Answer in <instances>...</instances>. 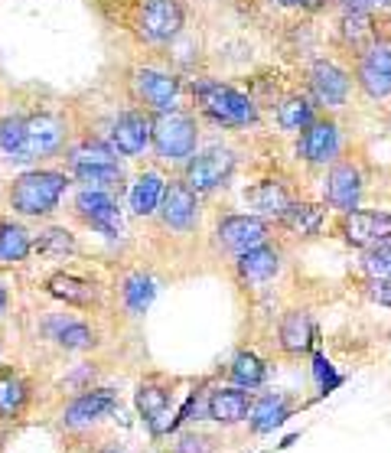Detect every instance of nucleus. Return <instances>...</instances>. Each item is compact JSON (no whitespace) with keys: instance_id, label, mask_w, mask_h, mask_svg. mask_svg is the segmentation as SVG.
I'll list each match as a JSON object with an SVG mask.
<instances>
[{"instance_id":"1","label":"nucleus","mask_w":391,"mask_h":453,"mask_svg":"<svg viewBox=\"0 0 391 453\" xmlns=\"http://www.w3.org/2000/svg\"><path fill=\"white\" fill-rule=\"evenodd\" d=\"M193 102L199 114H206L209 121L222 127H255L261 121V108L251 95L216 79H199L193 85Z\"/></svg>"},{"instance_id":"2","label":"nucleus","mask_w":391,"mask_h":453,"mask_svg":"<svg viewBox=\"0 0 391 453\" xmlns=\"http://www.w3.org/2000/svg\"><path fill=\"white\" fill-rule=\"evenodd\" d=\"M65 186H69V173L62 170H27L11 183L7 203L20 216H50L59 206Z\"/></svg>"},{"instance_id":"3","label":"nucleus","mask_w":391,"mask_h":453,"mask_svg":"<svg viewBox=\"0 0 391 453\" xmlns=\"http://www.w3.org/2000/svg\"><path fill=\"white\" fill-rule=\"evenodd\" d=\"M127 27L134 30L141 42L164 46L176 40L186 27V4L183 0H131Z\"/></svg>"},{"instance_id":"4","label":"nucleus","mask_w":391,"mask_h":453,"mask_svg":"<svg viewBox=\"0 0 391 453\" xmlns=\"http://www.w3.org/2000/svg\"><path fill=\"white\" fill-rule=\"evenodd\" d=\"M352 79L369 102H388L391 98V36L379 33L369 46H362L352 56Z\"/></svg>"},{"instance_id":"5","label":"nucleus","mask_w":391,"mask_h":453,"mask_svg":"<svg viewBox=\"0 0 391 453\" xmlns=\"http://www.w3.org/2000/svg\"><path fill=\"white\" fill-rule=\"evenodd\" d=\"M199 144V124L189 111H164L154 114V141L150 147L166 164H186Z\"/></svg>"},{"instance_id":"6","label":"nucleus","mask_w":391,"mask_h":453,"mask_svg":"<svg viewBox=\"0 0 391 453\" xmlns=\"http://www.w3.org/2000/svg\"><path fill=\"white\" fill-rule=\"evenodd\" d=\"M127 85H131V98H134L137 108H144L150 114L176 111L180 98H183L180 75L160 73V69H134Z\"/></svg>"},{"instance_id":"7","label":"nucleus","mask_w":391,"mask_h":453,"mask_svg":"<svg viewBox=\"0 0 391 453\" xmlns=\"http://www.w3.org/2000/svg\"><path fill=\"white\" fill-rule=\"evenodd\" d=\"M235 166H238V157L232 147L212 144V147L196 150V154L186 160L183 180L203 196V193H212L218 186H226L228 180H232V173H235Z\"/></svg>"},{"instance_id":"8","label":"nucleus","mask_w":391,"mask_h":453,"mask_svg":"<svg viewBox=\"0 0 391 453\" xmlns=\"http://www.w3.org/2000/svg\"><path fill=\"white\" fill-rule=\"evenodd\" d=\"M297 157L310 166H333L342 157V127L336 118L319 114L297 137Z\"/></svg>"},{"instance_id":"9","label":"nucleus","mask_w":391,"mask_h":453,"mask_svg":"<svg viewBox=\"0 0 391 453\" xmlns=\"http://www.w3.org/2000/svg\"><path fill=\"white\" fill-rule=\"evenodd\" d=\"M336 232L349 248H375L381 242H391V212L385 209H349V212H340V222H336Z\"/></svg>"},{"instance_id":"10","label":"nucleus","mask_w":391,"mask_h":453,"mask_svg":"<svg viewBox=\"0 0 391 453\" xmlns=\"http://www.w3.org/2000/svg\"><path fill=\"white\" fill-rule=\"evenodd\" d=\"M69 141V127L59 114L52 111H33L27 114V144H23V160L20 164H33V160H50L65 150Z\"/></svg>"},{"instance_id":"11","label":"nucleus","mask_w":391,"mask_h":453,"mask_svg":"<svg viewBox=\"0 0 391 453\" xmlns=\"http://www.w3.org/2000/svg\"><path fill=\"white\" fill-rule=\"evenodd\" d=\"M264 242H271V219H261L255 212H232V216L218 219L216 245L228 255H242Z\"/></svg>"},{"instance_id":"12","label":"nucleus","mask_w":391,"mask_h":453,"mask_svg":"<svg viewBox=\"0 0 391 453\" xmlns=\"http://www.w3.org/2000/svg\"><path fill=\"white\" fill-rule=\"evenodd\" d=\"M362 193H365V173H362V166L352 157H340L330 166V173H326L323 203L330 209H336V212H349V209H359Z\"/></svg>"},{"instance_id":"13","label":"nucleus","mask_w":391,"mask_h":453,"mask_svg":"<svg viewBox=\"0 0 391 453\" xmlns=\"http://www.w3.org/2000/svg\"><path fill=\"white\" fill-rule=\"evenodd\" d=\"M352 88V73H346L340 62L333 59H313L307 69V92L313 95V102L319 108H342L349 98Z\"/></svg>"},{"instance_id":"14","label":"nucleus","mask_w":391,"mask_h":453,"mask_svg":"<svg viewBox=\"0 0 391 453\" xmlns=\"http://www.w3.org/2000/svg\"><path fill=\"white\" fill-rule=\"evenodd\" d=\"M73 206L75 216L82 219L88 228H95V232H102L108 238H118V232H121V209H118V203H114L108 189H88V186H82L75 193Z\"/></svg>"},{"instance_id":"15","label":"nucleus","mask_w":391,"mask_h":453,"mask_svg":"<svg viewBox=\"0 0 391 453\" xmlns=\"http://www.w3.org/2000/svg\"><path fill=\"white\" fill-rule=\"evenodd\" d=\"M150 141H154V114L144 111V108H127L111 124V141L108 144L121 157H137L150 147Z\"/></svg>"},{"instance_id":"16","label":"nucleus","mask_w":391,"mask_h":453,"mask_svg":"<svg viewBox=\"0 0 391 453\" xmlns=\"http://www.w3.org/2000/svg\"><path fill=\"white\" fill-rule=\"evenodd\" d=\"M160 222L176 232H189L199 226V193L186 180H170L160 199Z\"/></svg>"},{"instance_id":"17","label":"nucleus","mask_w":391,"mask_h":453,"mask_svg":"<svg viewBox=\"0 0 391 453\" xmlns=\"http://www.w3.org/2000/svg\"><path fill=\"white\" fill-rule=\"evenodd\" d=\"M284 268V257H280V248H274L271 242L257 248H248L242 255H235V274L242 284L248 288H257V284H268L274 280Z\"/></svg>"},{"instance_id":"18","label":"nucleus","mask_w":391,"mask_h":453,"mask_svg":"<svg viewBox=\"0 0 391 453\" xmlns=\"http://www.w3.org/2000/svg\"><path fill=\"white\" fill-rule=\"evenodd\" d=\"M278 346L290 359H300V356L313 352V346H317V323L310 317V310L297 307V310H288V313L280 317Z\"/></svg>"},{"instance_id":"19","label":"nucleus","mask_w":391,"mask_h":453,"mask_svg":"<svg viewBox=\"0 0 391 453\" xmlns=\"http://www.w3.org/2000/svg\"><path fill=\"white\" fill-rule=\"evenodd\" d=\"M245 203L255 209V216L261 219H274L278 222L290 206H294V193H290V186L278 176H264V180H257L245 189Z\"/></svg>"},{"instance_id":"20","label":"nucleus","mask_w":391,"mask_h":453,"mask_svg":"<svg viewBox=\"0 0 391 453\" xmlns=\"http://www.w3.org/2000/svg\"><path fill=\"white\" fill-rule=\"evenodd\" d=\"M251 404H255V395L248 388H238V385H226V388H212L206 398V414L222 427H232V424L248 421L251 414Z\"/></svg>"},{"instance_id":"21","label":"nucleus","mask_w":391,"mask_h":453,"mask_svg":"<svg viewBox=\"0 0 391 453\" xmlns=\"http://www.w3.org/2000/svg\"><path fill=\"white\" fill-rule=\"evenodd\" d=\"M134 402H137V411H141V418L147 421L150 431L154 434L173 431V421L166 418V414H170V392H166L160 381H144V385L137 388Z\"/></svg>"},{"instance_id":"22","label":"nucleus","mask_w":391,"mask_h":453,"mask_svg":"<svg viewBox=\"0 0 391 453\" xmlns=\"http://www.w3.org/2000/svg\"><path fill=\"white\" fill-rule=\"evenodd\" d=\"M118 408V395L111 388H95V392L79 395L69 408H65V427H85V424L98 421V418H108V414Z\"/></svg>"},{"instance_id":"23","label":"nucleus","mask_w":391,"mask_h":453,"mask_svg":"<svg viewBox=\"0 0 391 453\" xmlns=\"http://www.w3.org/2000/svg\"><path fill=\"white\" fill-rule=\"evenodd\" d=\"M326 222V203H307L294 199V206L278 219V226L294 238H317Z\"/></svg>"},{"instance_id":"24","label":"nucleus","mask_w":391,"mask_h":453,"mask_svg":"<svg viewBox=\"0 0 391 453\" xmlns=\"http://www.w3.org/2000/svg\"><path fill=\"white\" fill-rule=\"evenodd\" d=\"M274 118H278L280 131H288V134H300L303 127H310V124L319 118V104L313 102V95L310 92H288L278 102Z\"/></svg>"},{"instance_id":"25","label":"nucleus","mask_w":391,"mask_h":453,"mask_svg":"<svg viewBox=\"0 0 391 453\" xmlns=\"http://www.w3.org/2000/svg\"><path fill=\"white\" fill-rule=\"evenodd\" d=\"M290 414H294V402H290L288 395L268 392L261 395V398H255L251 414H248V424H251V434H271L278 431Z\"/></svg>"},{"instance_id":"26","label":"nucleus","mask_w":391,"mask_h":453,"mask_svg":"<svg viewBox=\"0 0 391 453\" xmlns=\"http://www.w3.org/2000/svg\"><path fill=\"white\" fill-rule=\"evenodd\" d=\"M336 33H340L342 50L356 56L362 46H369L375 36H379V23H375V13H356V11H342L340 23H336Z\"/></svg>"},{"instance_id":"27","label":"nucleus","mask_w":391,"mask_h":453,"mask_svg":"<svg viewBox=\"0 0 391 453\" xmlns=\"http://www.w3.org/2000/svg\"><path fill=\"white\" fill-rule=\"evenodd\" d=\"M46 290H50L56 300L69 303V307H95V303H98V288L82 278H75V274H65V271L52 274V278L46 280Z\"/></svg>"},{"instance_id":"28","label":"nucleus","mask_w":391,"mask_h":453,"mask_svg":"<svg viewBox=\"0 0 391 453\" xmlns=\"http://www.w3.org/2000/svg\"><path fill=\"white\" fill-rule=\"evenodd\" d=\"M33 251V238L30 232L13 222V219H0V268H13L27 261Z\"/></svg>"},{"instance_id":"29","label":"nucleus","mask_w":391,"mask_h":453,"mask_svg":"<svg viewBox=\"0 0 391 453\" xmlns=\"http://www.w3.org/2000/svg\"><path fill=\"white\" fill-rule=\"evenodd\" d=\"M65 164H69V170H79V166H114L118 164V150L111 144H104V141L82 137V141L65 147Z\"/></svg>"},{"instance_id":"30","label":"nucleus","mask_w":391,"mask_h":453,"mask_svg":"<svg viewBox=\"0 0 391 453\" xmlns=\"http://www.w3.org/2000/svg\"><path fill=\"white\" fill-rule=\"evenodd\" d=\"M164 189H166V180L154 170H147L134 180L131 186V212L134 216H154L157 209H160V199H164Z\"/></svg>"},{"instance_id":"31","label":"nucleus","mask_w":391,"mask_h":453,"mask_svg":"<svg viewBox=\"0 0 391 453\" xmlns=\"http://www.w3.org/2000/svg\"><path fill=\"white\" fill-rule=\"evenodd\" d=\"M228 375H232V381H235L238 388L251 392V388H261L268 381V362L251 349H238L232 365H228Z\"/></svg>"},{"instance_id":"32","label":"nucleus","mask_w":391,"mask_h":453,"mask_svg":"<svg viewBox=\"0 0 391 453\" xmlns=\"http://www.w3.org/2000/svg\"><path fill=\"white\" fill-rule=\"evenodd\" d=\"M154 297H157V280L150 278V274H131V278L124 280L121 300H124V307H127V313H134V317L147 313L150 303H154Z\"/></svg>"},{"instance_id":"33","label":"nucleus","mask_w":391,"mask_h":453,"mask_svg":"<svg viewBox=\"0 0 391 453\" xmlns=\"http://www.w3.org/2000/svg\"><path fill=\"white\" fill-rule=\"evenodd\" d=\"M30 398L27 381L13 369H0V418H13L23 411V404Z\"/></svg>"},{"instance_id":"34","label":"nucleus","mask_w":391,"mask_h":453,"mask_svg":"<svg viewBox=\"0 0 391 453\" xmlns=\"http://www.w3.org/2000/svg\"><path fill=\"white\" fill-rule=\"evenodd\" d=\"M23 144H27V114H7L0 121V150L20 164Z\"/></svg>"},{"instance_id":"35","label":"nucleus","mask_w":391,"mask_h":453,"mask_svg":"<svg viewBox=\"0 0 391 453\" xmlns=\"http://www.w3.org/2000/svg\"><path fill=\"white\" fill-rule=\"evenodd\" d=\"M52 336H56V342H59L62 349L69 352H82L95 346V333L85 323H79V319H59L52 326Z\"/></svg>"},{"instance_id":"36","label":"nucleus","mask_w":391,"mask_h":453,"mask_svg":"<svg viewBox=\"0 0 391 453\" xmlns=\"http://www.w3.org/2000/svg\"><path fill=\"white\" fill-rule=\"evenodd\" d=\"M73 176L79 180L82 186H88V189H121L124 183V170L118 164L114 166H79V170H73Z\"/></svg>"},{"instance_id":"37","label":"nucleus","mask_w":391,"mask_h":453,"mask_svg":"<svg viewBox=\"0 0 391 453\" xmlns=\"http://www.w3.org/2000/svg\"><path fill=\"white\" fill-rule=\"evenodd\" d=\"M359 271L365 274V278H388L391 280V242L365 248L359 257Z\"/></svg>"},{"instance_id":"38","label":"nucleus","mask_w":391,"mask_h":453,"mask_svg":"<svg viewBox=\"0 0 391 453\" xmlns=\"http://www.w3.org/2000/svg\"><path fill=\"white\" fill-rule=\"evenodd\" d=\"M33 248L40 255H73L75 251V238L65 232V228H46L33 238Z\"/></svg>"},{"instance_id":"39","label":"nucleus","mask_w":391,"mask_h":453,"mask_svg":"<svg viewBox=\"0 0 391 453\" xmlns=\"http://www.w3.org/2000/svg\"><path fill=\"white\" fill-rule=\"evenodd\" d=\"M313 379L319 385V395H330L333 388H340L342 385V375L333 369V362L323 356V352H313Z\"/></svg>"},{"instance_id":"40","label":"nucleus","mask_w":391,"mask_h":453,"mask_svg":"<svg viewBox=\"0 0 391 453\" xmlns=\"http://www.w3.org/2000/svg\"><path fill=\"white\" fill-rule=\"evenodd\" d=\"M362 297L391 310V280L388 278H365L362 280Z\"/></svg>"},{"instance_id":"41","label":"nucleus","mask_w":391,"mask_h":453,"mask_svg":"<svg viewBox=\"0 0 391 453\" xmlns=\"http://www.w3.org/2000/svg\"><path fill=\"white\" fill-rule=\"evenodd\" d=\"M212 443L216 441L206 437V434H183V437L173 443V453H216Z\"/></svg>"},{"instance_id":"42","label":"nucleus","mask_w":391,"mask_h":453,"mask_svg":"<svg viewBox=\"0 0 391 453\" xmlns=\"http://www.w3.org/2000/svg\"><path fill=\"white\" fill-rule=\"evenodd\" d=\"M342 11H356V13H381L391 7V0H340Z\"/></svg>"},{"instance_id":"43","label":"nucleus","mask_w":391,"mask_h":453,"mask_svg":"<svg viewBox=\"0 0 391 453\" xmlns=\"http://www.w3.org/2000/svg\"><path fill=\"white\" fill-rule=\"evenodd\" d=\"M278 7H288V11H300V13H319L330 0H274Z\"/></svg>"},{"instance_id":"44","label":"nucleus","mask_w":391,"mask_h":453,"mask_svg":"<svg viewBox=\"0 0 391 453\" xmlns=\"http://www.w3.org/2000/svg\"><path fill=\"white\" fill-rule=\"evenodd\" d=\"M7 303H11V294H7V288H4V284H0V317H4V313H7Z\"/></svg>"},{"instance_id":"45","label":"nucleus","mask_w":391,"mask_h":453,"mask_svg":"<svg viewBox=\"0 0 391 453\" xmlns=\"http://www.w3.org/2000/svg\"><path fill=\"white\" fill-rule=\"evenodd\" d=\"M104 453H118V450H104Z\"/></svg>"}]
</instances>
